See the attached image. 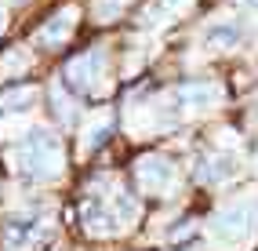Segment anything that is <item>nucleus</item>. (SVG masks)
<instances>
[{"instance_id":"f257e3e1","label":"nucleus","mask_w":258,"mask_h":251,"mask_svg":"<svg viewBox=\"0 0 258 251\" xmlns=\"http://www.w3.org/2000/svg\"><path fill=\"white\" fill-rule=\"evenodd\" d=\"M102 51H91V55H80L77 62H70V70H66V80H70V88H77V91H84L88 84L95 80V73L102 70Z\"/></svg>"},{"instance_id":"f03ea898","label":"nucleus","mask_w":258,"mask_h":251,"mask_svg":"<svg viewBox=\"0 0 258 251\" xmlns=\"http://www.w3.org/2000/svg\"><path fill=\"white\" fill-rule=\"evenodd\" d=\"M251 215H254L251 204H240L236 211H226V215L215 222V233H222V237H240V233L251 229V226H244V219H251Z\"/></svg>"},{"instance_id":"7ed1b4c3","label":"nucleus","mask_w":258,"mask_h":251,"mask_svg":"<svg viewBox=\"0 0 258 251\" xmlns=\"http://www.w3.org/2000/svg\"><path fill=\"white\" fill-rule=\"evenodd\" d=\"M0 102H11L4 113H22V109L33 106V88H26V84H22V88H8L4 95H0Z\"/></svg>"}]
</instances>
